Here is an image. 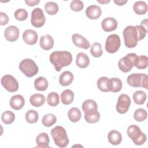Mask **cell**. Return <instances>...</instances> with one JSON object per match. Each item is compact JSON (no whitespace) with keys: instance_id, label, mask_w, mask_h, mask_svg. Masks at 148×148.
<instances>
[{"instance_id":"cell-17","label":"cell","mask_w":148,"mask_h":148,"mask_svg":"<svg viewBox=\"0 0 148 148\" xmlns=\"http://www.w3.org/2000/svg\"><path fill=\"white\" fill-rule=\"evenodd\" d=\"M25 104V99L21 95H16L13 96L10 99V106L14 110H20L23 108Z\"/></svg>"},{"instance_id":"cell-37","label":"cell","mask_w":148,"mask_h":148,"mask_svg":"<svg viewBox=\"0 0 148 148\" xmlns=\"http://www.w3.org/2000/svg\"><path fill=\"white\" fill-rule=\"evenodd\" d=\"M60 102L59 95L57 92H51L49 93L47 97V102L51 106H56Z\"/></svg>"},{"instance_id":"cell-8","label":"cell","mask_w":148,"mask_h":148,"mask_svg":"<svg viewBox=\"0 0 148 148\" xmlns=\"http://www.w3.org/2000/svg\"><path fill=\"white\" fill-rule=\"evenodd\" d=\"M1 84L8 91L13 92L18 89V83L17 80L10 75H5L1 79Z\"/></svg>"},{"instance_id":"cell-4","label":"cell","mask_w":148,"mask_h":148,"mask_svg":"<svg viewBox=\"0 0 148 148\" xmlns=\"http://www.w3.org/2000/svg\"><path fill=\"white\" fill-rule=\"evenodd\" d=\"M127 133L128 137L136 145H142L146 141V135L136 125H130L127 128Z\"/></svg>"},{"instance_id":"cell-14","label":"cell","mask_w":148,"mask_h":148,"mask_svg":"<svg viewBox=\"0 0 148 148\" xmlns=\"http://www.w3.org/2000/svg\"><path fill=\"white\" fill-rule=\"evenodd\" d=\"M38 34L34 30L26 29L23 34V39L25 43L29 45H35L38 40Z\"/></svg>"},{"instance_id":"cell-32","label":"cell","mask_w":148,"mask_h":148,"mask_svg":"<svg viewBox=\"0 0 148 148\" xmlns=\"http://www.w3.org/2000/svg\"><path fill=\"white\" fill-rule=\"evenodd\" d=\"M90 53L94 57H100L103 54V50L101 43L98 42L94 43L91 46Z\"/></svg>"},{"instance_id":"cell-42","label":"cell","mask_w":148,"mask_h":148,"mask_svg":"<svg viewBox=\"0 0 148 148\" xmlns=\"http://www.w3.org/2000/svg\"><path fill=\"white\" fill-rule=\"evenodd\" d=\"M71 10L75 12H80L84 8L83 2L80 0L72 1L70 4Z\"/></svg>"},{"instance_id":"cell-44","label":"cell","mask_w":148,"mask_h":148,"mask_svg":"<svg viewBox=\"0 0 148 148\" xmlns=\"http://www.w3.org/2000/svg\"><path fill=\"white\" fill-rule=\"evenodd\" d=\"M9 21L8 16L3 12H0V25H4L8 24Z\"/></svg>"},{"instance_id":"cell-48","label":"cell","mask_w":148,"mask_h":148,"mask_svg":"<svg viewBox=\"0 0 148 148\" xmlns=\"http://www.w3.org/2000/svg\"><path fill=\"white\" fill-rule=\"evenodd\" d=\"M140 25L144 27L145 28L147 29V19L143 20L140 23Z\"/></svg>"},{"instance_id":"cell-21","label":"cell","mask_w":148,"mask_h":148,"mask_svg":"<svg viewBox=\"0 0 148 148\" xmlns=\"http://www.w3.org/2000/svg\"><path fill=\"white\" fill-rule=\"evenodd\" d=\"M50 139L46 133L42 132L39 134L36 138V147L40 148L49 147Z\"/></svg>"},{"instance_id":"cell-26","label":"cell","mask_w":148,"mask_h":148,"mask_svg":"<svg viewBox=\"0 0 148 148\" xmlns=\"http://www.w3.org/2000/svg\"><path fill=\"white\" fill-rule=\"evenodd\" d=\"M74 97V93L72 90L69 89L65 90L61 94V102L65 105H69L73 102Z\"/></svg>"},{"instance_id":"cell-36","label":"cell","mask_w":148,"mask_h":148,"mask_svg":"<svg viewBox=\"0 0 148 148\" xmlns=\"http://www.w3.org/2000/svg\"><path fill=\"white\" fill-rule=\"evenodd\" d=\"M38 113L36 111L32 109L28 110L25 114V120L28 123L30 124L36 123L38 121Z\"/></svg>"},{"instance_id":"cell-13","label":"cell","mask_w":148,"mask_h":148,"mask_svg":"<svg viewBox=\"0 0 148 148\" xmlns=\"http://www.w3.org/2000/svg\"><path fill=\"white\" fill-rule=\"evenodd\" d=\"M117 21L113 17L105 18L101 23V27L105 32L114 31L117 27Z\"/></svg>"},{"instance_id":"cell-27","label":"cell","mask_w":148,"mask_h":148,"mask_svg":"<svg viewBox=\"0 0 148 148\" xmlns=\"http://www.w3.org/2000/svg\"><path fill=\"white\" fill-rule=\"evenodd\" d=\"M133 10L137 14H145L147 12V5L144 1H137L133 6Z\"/></svg>"},{"instance_id":"cell-19","label":"cell","mask_w":148,"mask_h":148,"mask_svg":"<svg viewBox=\"0 0 148 148\" xmlns=\"http://www.w3.org/2000/svg\"><path fill=\"white\" fill-rule=\"evenodd\" d=\"M82 110L85 114H89L98 111L96 102L92 99H87L82 104Z\"/></svg>"},{"instance_id":"cell-3","label":"cell","mask_w":148,"mask_h":148,"mask_svg":"<svg viewBox=\"0 0 148 148\" xmlns=\"http://www.w3.org/2000/svg\"><path fill=\"white\" fill-rule=\"evenodd\" d=\"M125 46L128 48H134L138 41V32L135 26L128 25L126 27L123 32Z\"/></svg>"},{"instance_id":"cell-46","label":"cell","mask_w":148,"mask_h":148,"mask_svg":"<svg viewBox=\"0 0 148 148\" xmlns=\"http://www.w3.org/2000/svg\"><path fill=\"white\" fill-rule=\"evenodd\" d=\"M40 2L39 0H34V1H31V0H25V3L29 6H34L37 4H38Z\"/></svg>"},{"instance_id":"cell-38","label":"cell","mask_w":148,"mask_h":148,"mask_svg":"<svg viewBox=\"0 0 148 148\" xmlns=\"http://www.w3.org/2000/svg\"><path fill=\"white\" fill-rule=\"evenodd\" d=\"M109 78L106 77H101L97 81V86L99 90L102 92L109 91L108 88Z\"/></svg>"},{"instance_id":"cell-45","label":"cell","mask_w":148,"mask_h":148,"mask_svg":"<svg viewBox=\"0 0 148 148\" xmlns=\"http://www.w3.org/2000/svg\"><path fill=\"white\" fill-rule=\"evenodd\" d=\"M147 86H148V76L146 74L144 73L142 81L141 87L145 88L146 89H147Z\"/></svg>"},{"instance_id":"cell-47","label":"cell","mask_w":148,"mask_h":148,"mask_svg":"<svg viewBox=\"0 0 148 148\" xmlns=\"http://www.w3.org/2000/svg\"><path fill=\"white\" fill-rule=\"evenodd\" d=\"M113 2L117 5L122 6V5H124L125 3H126L127 2V1H124V0H114Z\"/></svg>"},{"instance_id":"cell-41","label":"cell","mask_w":148,"mask_h":148,"mask_svg":"<svg viewBox=\"0 0 148 148\" xmlns=\"http://www.w3.org/2000/svg\"><path fill=\"white\" fill-rule=\"evenodd\" d=\"M14 17L18 21L25 20L28 16L27 10L24 9H18L14 12Z\"/></svg>"},{"instance_id":"cell-35","label":"cell","mask_w":148,"mask_h":148,"mask_svg":"<svg viewBox=\"0 0 148 148\" xmlns=\"http://www.w3.org/2000/svg\"><path fill=\"white\" fill-rule=\"evenodd\" d=\"M15 119V115L14 113L10 110H6L2 113L1 116V120L5 124H10L12 123Z\"/></svg>"},{"instance_id":"cell-25","label":"cell","mask_w":148,"mask_h":148,"mask_svg":"<svg viewBox=\"0 0 148 148\" xmlns=\"http://www.w3.org/2000/svg\"><path fill=\"white\" fill-rule=\"evenodd\" d=\"M46 101L44 95L42 94H34L32 95L29 99L30 103L34 107H40L43 105Z\"/></svg>"},{"instance_id":"cell-39","label":"cell","mask_w":148,"mask_h":148,"mask_svg":"<svg viewBox=\"0 0 148 148\" xmlns=\"http://www.w3.org/2000/svg\"><path fill=\"white\" fill-rule=\"evenodd\" d=\"M147 114L146 111L142 108L137 109L135 110L134 114V119L139 122L145 121L147 119Z\"/></svg>"},{"instance_id":"cell-33","label":"cell","mask_w":148,"mask_h":148,"mask_svg":"<svg viewBox=\"0 0 148 148\" xmlns=\"http://www.w3.org/2000/svg\"><path fill=\"white\" fill-rule=\"evenodd\" d=\"M45 10L49 15H54L58 11V5L54 2H48L45 5Z\"/></svg>"},{"instance_id":"cell-28","label":"cell","mask_w":148,"mask_h":148,"mask_svg":"<svg viewBox=\"0 0 148 148\" xmlns=\"http://www.w3.org/2000/svg\"><path fill=\"white\" fill-rule=\"evenodd\" d=\"M34 87L38 91H45L48 87V82L44 77H39L34 81Z\"/></svg>"},{"instance_id":"cell-22","label":"cell","mask_w":148,"mask_h":148,"mask_svg":"<svg viewBox=\"0 0 148 148\" xmlns=\"http://www.w3.org/2000/svg\"><path fill=\"white\" fill-rule=\"evenodd\" d=\"M76 64L80 68H87L90 64L89 57L86 53L80 52L76 56Z\"/></svg>"},{"instance_id":"cell-1","label":"cell","mask_w":148,"mask_h":148,"mask_svg":"<svg viewBox=\"0 0 148 148\" xmlns=\"http://www.w3.org/2000/svg\"><path fill=\"white\" fill-rule=\"evenodd\" d=\"M49 60L54 65L55 69L59 72L63 67L68 66L71 64L72 56L68 51H56L50 55Z\"/></svg>"},{"instance_id":"cell-49","label":"cell","mask_w":148,"mask_h":148,"mask_svg":"<svg viewBox=\"0 0 148 148\" xmlns=\"http://www.w3.org/2000/svg\"><path fill=\"white\" fill-rule=\"evenodd\" d=\"M99 3L103 4V3H108L110 2V1H97Z\"/></svg>"},{"instance_id":"cell-15","label":"cell","mask_w":148,"mask_h":148,"mask_svg":"<svg viewBox=\"0 0 148 148\" xmlns=\"http://www.w3.org/2000/svg\"><path fill=\"white\" fill-rule=\"evenodd\" d=\"M102 13L101 8L97 5H90L86 10L87 17L91 20H96L99 18Z\"/></svg>"},{"instance_id":"cell-43","label":"cell","mask_w":148,"mask_h":148,"mask_svg":"<svg viewBox=\"0 0 148 148\" xmlns=\"http://www.w3.org/2000/svg\"><path fill=\"white\" fill-rule=\"evenodd\" d=\"M138 35V40H142L145 36L147 32V29L145 28L142 26L140 25H136L135 26Z\"/></svg>"},{"instance_id":"cell-2","label":"cell","mask_w":148,"mask_h":148,"mask_svg":"<svg viewBox=\"0 0 148 148\" xmlns=\"http://www.w3.org/2000/svg\"><path fill=\"white\" fill-rule=\"evenodd\" d=\"M51 135L55 144L60 147L67 146L69 143V139L65 128L61 126H56L51 130Z\"/></svg>"},{"instance_id":"cell-34","label":"cell","mask_w":148,"mask_h":148,"mask_svg":"<svg viewBox=\"0 0 148 148\" xmlns=\"http://www.w3.org/2000/svg\"><path fill=\"white\" fill-rule=\"evenodd\" d=\"M148 65V58L146 56H138L135 66L139 69H146Z\"/></svg>"},{"instance_id":"cell-12","label":"cell","mask_w":148,"mask_h":148,"mask_svg":"<svg viewBox=\"0 0 148 148\" xmlns=\"http://www.w3.org/2000/svg\"><path fill=\"white\" fill-rule=\"evenodd\" d=\"M72 40L73 43L78 47L87 49L90 47V43L88 40L80 34H74L72 36Z\"/></svg>"},{"instance_id":"cell-30","label":"cell","mask_w":148,"mask_h":148,"mask_svg":"<svg viewBox=\"0 0 148 148\" xmlns=\"http://www.w3.org/2000/svg\"><path fill=\"white\" fill-rule=\"evenodd\" d=\"M134 102L137 105H142L145 103L147 99V95L146 92L143 91L139 90L135 91L132 95Z\"/></svg>"},{"instance_id":"cell-40","label":"cell","mask_w":148,"mask_h":148,"mask_svg":"<svg viewBox=\"0 0 148 148\" xmlns=\"http://www.w3.org/2000/svg\"><path fill=\"white\" fill-rule=\"evenodd\" d=\"M84 119L88 123H95L100 119V114L97 111L89 114H84Z\"/></svg>"},{"instance_id":"cell-5","label":"cell","mask_w":148,"mask_h":148,"mask_svg":"<svg viewBox=\"0 0 148 148\" xmlns=\"http://www.w3.org/2000/svg\"><path fill=\"white\" fill-rule=\"evenodd\" d=\"M19 69L28 77L36 75L39 71L38 65L34 61L29 58L22 60L19 64Z\"/></svg>"},{"instance_id":"cell-31","label":"cell","mask_w":148,"mask_h":148,"mask_svg":"<svg viewBox=\"0 0 148 148\" xmlns=\"http://www.w3.org/2000/svg\"><path fill=\"white\" fill-rule=\"evenodd\" d=\"M57 121V118L55 115L51 113H49L45 114L42 120V123L43 125L45 127H51L54 125Z\"/></svg>"},{"instance_id":"cell-29","label":"cell","mask_w":148,"mask_h":148,"mask_svg":"<svg viewBox=\"0 0 148 148\" xmlns=\"http://www.w3.org/2000/svg\"><path fill=\"white\" fill-rule=\"evenodd\" d=\"M68 116L71 121L76 123L80 120L82 113L80 110L77 108L73 107L68 111Z\"/></svg>"},{"instance_id":"cell-16","label":"cell","mask_w":148,"mask_h":148,"mask_svg":"<svg viewBox=\"0 0 148 148\" xmlns=\"http://www.w3.org/2000/svg\"><path fill=\"white\" fill-rule=\"evenodd\" d=\"M144 73H132L127 77V83L133 87H141Z\"/></svg>"},{"instance_id":"cell-6","label":"cell","mask_w":148,"mask_h":148,"mask_svg":"<svg viewBox=\"0 0 148 148\" xmlns=\"http://www.w3.org/2000/svg\"><path fill=\"white\" fill-rule=\"evenodd\" d=\"M138 56L134 53L127 54L125 57L121 58L118 62L120 70L123 72H130L135 66Z\"/></svg>"},{"instance_id":"cell-11","label":"cell","mask_w":148,"mask_h":148,"mask_svg":"<svg viewBox=\"0 0 148 148\" xmlns=\"http://www.w3.org/2000/svg\"><path fill=\"white\" fill-rule=\"evenodd\" d=\"M20 31L18 28L14 25L8 27L4 32L5 38L9 42H14L19 37Z\"/></svg>"},{"instance_id":"cell-10","label":"cell","mask_w":148,"mask_h":148,"mask_svg":"<svg viewBox=\"0 0 148 148\" xmlns=\"http://www.w3.org/2000/svg\"><path fill=\"white\" fill-rule=\"evenodd\" d=\"M130 105L131 99L129 96L127 94H122L118 98L116 110L120 114H124L128 110Z\"/></svg>"},{"instance_id":"cell-24","label":"cell","mask_w":148,"mask_h":148,"mask_svg":"<svg viewBox=\"0 0 148 148\" xmlns=\"http://www.w3.org/2000/svg\"><path fill=\"white\" fill-rule=\"evenodd\" d=\"M108 139L113 145H118L122 141V135L118 131L112 130L108 135Z\"/></svg>"},{"instance_id":"cell-18","label":"cell","mask_w":148,"mask_h":148,"mask_svg":"<svg viewBox=\"0 0 148 148\" xmlns=\"http://www.w3.org/2000/svg\"><path fill=\"white\" fill-rule=\"evenodd\" d=\"M39 45L43 50H49L54 46V39L50 35H43L40 37Z\"/></svg>"},{"instance_id":"cell-23","label":"cell","mask_w":148,"mask_h":148,"mask_svg":"<svg viewBox=\"0 0 148 148\" xmlns=\"http://www.w3.org/2000/svg\"><path fill=\"white\" fill-rule=\"evenodd\" d=\"M73 75L69 71H65L62 72L59 77V83L62 86H67L70 85L73 80Z\"/></svg>"},{"instance_id":"cell-7","label":"cell","mask_w":148,"mask_h":148,"mask_svg":"<svg viewBox=\"0 0 148 148\" xmlns=\"http://www.w3.org/2000/svg\"><path fill=\"white\" fill-rule=\"evenodd\" d=\"M121 45L120 37L117 34L109 35L105 42V50L109 53H114L119 49Z\"/></svg>"},{"instance_id":"cell-20","label":"cell","mask_w":148,"mask_h":148,"mask_svg":"<svg viewBox=\"0 0 148 148\" xmlns=\"http://www.w3.org/2000/svg\"><path fill=\"white\" fill-rule=\"evenodd\" d=\"M123 83L121 80L117 77L109 79L108 88L109 91L117 92L121 90Z\"/></svg>"},{"instance_id":"cell-9","label":"cell","mask_w":148,"mask_h":148,"mask_svg":"<svg viewBox=\"0 0 148 148\" xmlns=\"http://www.w3.org/2000/svg\"><path fill=\"white\" fill-rule=\"evenodd\" d=\"M46 21L43 10L39 8H35L31 12V23L32 25L36 28H40L42 27Z\"/></svg>"}]
</instances>
